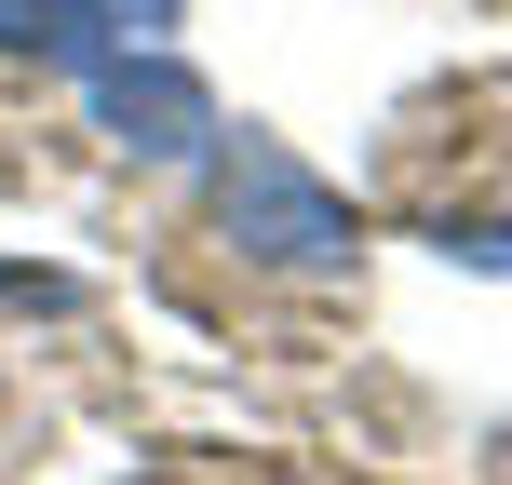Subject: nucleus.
<instances>
[{"mask_svg": "<svg viewBox=\"0 0 512 485\" xmlns=\"http://www.w3.org/2000/svg\"><path fill=\"white\" fill-rule=\"evenodd\" d=\"M203 189H216V230H230L256 270H283V283H337L364 256V216L337 203L283 135H216V149H203Z\"/></svg>", "mask_w": 512, "mask_h": 485, "instance_id": "f257e3e1", "label": "nucleus"}, {"mask_svg": "<svg viewBox=\"0 0 512 485\" xmlns=\"http://www.w3.org/2000/svg\"><path fill=\"white\" fill-rule=\"evenodd\" d=\"M68 81H81V108H95V135H108V149L203 162L216 135H230V122H216V95L189 81V54H176V41H108L95 68H68Z\"/></svg>", "mask_w": 512, "mask_h": 485, "instance_id": "f03ea898", "label": "nucleus"}, {"mask_svg": "<svg viewBox=\"0 0 512 485\" xmlns=\"http://www.w3.org/2000/svg\"><path fill=\"white\" fill-rule=\"evenodd\" d=\"M108 41H122V27H108L95 0H0V54H27V68H95Z\"/></svg>", "mask_w": 512, "mask_h": 485, "instance_id": "7ed1b4c3", "label": "nucleus"}, {"mask_svg": "<svg viewBox=\"0 0 512 485\" xmlns=\"http://www.w3.org/2000/svg\"><path fill=\"white\" fill-rule=\"evenodd\" d=\"M95 14L122 27V41H176V14H189V0H95Z\"/></svg>", "mask_w": 512, "mask_h": 485, "instance_id": "20e7f679", "label": "nucleus"}]
</instances>
